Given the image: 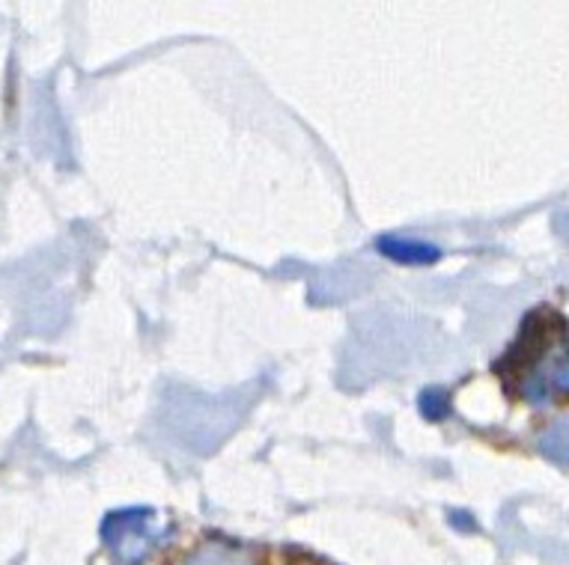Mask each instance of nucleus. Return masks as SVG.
<instances>
[{"instance_id": "obj_1", "label": "nucleus", "mask_w": 569, "mask_h": 565, "mask_svg": "<svg viewBox=\"0 0 569 565\" xmlns=\"http://www.w3.org/2000/svg\"><path fill=\"white\" fill-rule=\"evenodd\" d=\"M164 536L156 524V512L134 506V509H117L104 515L102 521V542L120 563L134 565L143 563L156 542Z\"/></svg>"}, {"instance_id": "obj_2", "label": "nucleus", "mask_w": 569, "mask_h": 565, "mask_svg": "<svg viewBox=\"0 0 569 565\" xmlns=\"http://www.w3.org/2000/svg\"><path fill=\"white\" fill-rule=\"evenodd\" d=\"M555 334H563V319L560 313H551V310H537V313H528L522 322V331L516 336L513 349L507 352V357L498 363L501 372H537L540 370V361L549 354L551 343H555Z\"/></svg>"}, {"instance_id": "obj_3", "label": "nucleus", "mask_w": 569, "mask_h": 565, "mask_svg": "<svg viewBox=\"0 0 569 565\" xmlns=\"http://www.w3.org/2000/svg\"><path fill=\"white\" fill-rule=\"evenodd\" d=\"M376 248L391 256L393 262L400 265H436L441 260V251L436 244H427V241L415 239H397V235H382L376 241Z\"/></svg>"}, {"instance_id": "obj_4", "label": "nucleus", "mask_w": 569, "mask_h": 565, "mask_svg": "<svg viewBox=\"0 0 569 565\" xmlns=\"http://www.w3.org/2000/svg\"><path fill=\"white\" fill-rule=\"evenodd\" d=\"M182 565H251V559H248V554H242V551H236L230 545H209L203 551H197Z\"/></svg>"}, {"instance_id": "obj_5", "label": "nucleus", "mask_w": 569, "mask_h": 565, "mask_svg": "<svg viewBox=\"0 0 569 565\" xmlns=\"http://www.w3.org/2000/svg\"><path fill=\"white\" fill-rule=\"evenodd\" d=\"M418 408L427 420H445L450 414L448 393H445V390H439V387L423 390V393H420V398H418Z\"/></svg>"}]
</instances>
